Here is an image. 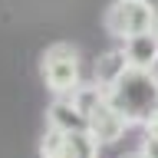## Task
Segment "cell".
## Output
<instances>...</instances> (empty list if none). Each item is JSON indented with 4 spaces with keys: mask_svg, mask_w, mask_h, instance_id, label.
I'll return each mask as SVG.
<instances>
[{
    "mask_svg": "<svg viewBox=\"0 0 158 158\" xmlns=\"http://www.w3.org/2000/svg\"><path fill=\"white\" fill-rule=\"evenodd\" d=\"M155 33H158V27H155Z\"/></svg>",
    "mask_w": 158,
    "mask_h": 158,
    "instance_id": "14",
    "label": "cell"
},
{
    "mask_svg": "<svg viewBox=\"0 0 158 158\" xmlns=\"http://www.w3.org/2000/svg\"><path fill=\"white\" fill-rule=\"evenodd\" d=\"M138 152H142V158H158V138L155 135H145Z\"/></svg>",
    "mask_w": 158,
    "mask_h": 158,
    "instance_id": "11",
    "label": "cell"
},
{
    "mask_svg": "<svg viewBox=\"0 0 158 158\" xmlns=\"http://www.w3.org/2000/svg\"><path fill=\"white\" fill-rule=\"evenodd\" d=\"M99 148L89 132H66V158H99Z\"/></svg>",
    "mask_w": 158,
    "mask_h": 158,
    "instance_id": "9",
    "label": "cell"
},
{
    "mask_svg": "<svg viewBox=\"0 0 158 158\" xmlns=\"http://www.w3.org/2000/svg\"><path fill=\"white\" fill-rule=\"evenodd\" d=\"M125 128H128L125 115H122L109 99H102V102L89 112V128H86V132L96 138L99 145H115L118 138L125 135Z\"/></svg>",
    "mask_w": 158,
    "mask_h": 158,
    "instance_id": "4",
    "label": "cell"
},
{
    "mask_svg": "<svg viewBox=\"0 0 158 158\" xmlns=\"http://www.w3.org/2000/svg\"><path fill=\"white\" fill-rule=\"evenodd\" d=\"M125 69H128L125 53H122V49H109V53H102V56L96 59V82L109 89L122 73H125Z\"/></svg>",
    "mask_w": 158,
    "mask_h": 158,
    "instance_id": "7",
    "label": "cell"
},
{
    "mask_svg": "<svg viewBox=\"0 0 158 158\" xmlns=\"http://www.w3.org/2000/svg\"><path fill=\"white\" fill-rule=\"evenodd\" d=\"M118 158H142V152H125V155H118Z\"/></svg>",
    "mask_w": 158,
    "mask_h": 158,
    "instance_id": "13",
    "label": "cell"
},
{
    "mask_svg": "<svg viewBox=\"0 0 158 158\" xmlns=\"http://www.w3.org/2000/svg\"><path fill=\"white\" fill-rule=\"evenodd\" d=\"M46 125L49 128H59V132H86L89 128V118L79 112L66 96H56L46 109Z\"/></svg>",
    "mask_w": 158,
    "mask_h": 158,
    "instance_id": "6",
    "label": "cell"
},
{
    "mask_svg": "<svg viewBox=\"0 0 158 158\" xmlns=\"http://www.w3.org/2000/svg\"><path fill=\"white\" fill-rule=\"evenodd\" d=\"M66 99H69V102H73V106H76L79 112L89 118V112H92V109H96L99 102L106 99V86H99L96 79H92V82H79V86L73 89Z\"/></svg>",
    "mask_w": 158,
    "mask_h": 158,
    "instance_id": "8",
    "label": "cell"
},
{
    "mask_svg": "<svg viewBox=\"0 0 158 158\" xmlns=\"http://www.w3.org/2000/svg\"><path fill=\"white\" fill-rule=\"evenodd\" d=\"M106 99L125 115L128 125H145L158 109V76L128 66L122 76L106 89Z\"/></svg>",
    "mask_w": 158,
    "mask_h": 158,
    "instance_id": "1",
    "label": "cell"
},
{
    "mask_svg": "<svg viewBox=\"0 0 158 158\" xmlns=\"http://www.w3.org/2000/svg\"><path fill=\"white\" fill-rule=\"evenodd\" d=\"M40 158H66V132L46 125V135L40 138Z\"/></svg>",
    "mask_w": 158,
    "mask_h": 158,
    "instance_id": "10",
    "label": "cell"
},
{
    "mask_svg": "<svg viewBox=\"0 0 158 158\" xmlns=\"http://www.w3.org/2000/svg\"><path fill=\"white\" fill-rule=\"evenodd\" d=\"M40 73H43V82L53 96H69L73 89L82 82L79 79V53L73 43H53V46L43 49V59H40Z\"/></svg>",
    "mask_w": 158,
    "mask_h": 158,
    "instance_id": "3",
    "label": "cell"
},
{
    "mask_svg": "<svg viewBox=\"0 0 158 158\" xmlns=\"http://www.w3.org/2000/svg\"><path fill=\"white\" fill-rule=\"evenodd\" d=\"M122 53H125L132 69L155 73V66H158V33H142V36L125 40L122 43Z\"/></svg>",
    "mask_w": 158,
    "mask_h": 158,
    "instance_id": "5",
    "label": "cell"
},
{
    "mask_svg": "<svg viewBox=\"0 0 158 158\" xmlns=\"http://www.w3.org/2000/svg\"><path fill=\"white\" fill-rule=\"evenodd\" d=\"M106 33L115 40H132L142 36V33H155L158 27V10L148 3V0H112L106 10Z\"/></svg>",
    "mask_w": 158,
    "mask_h": 158,
    "instance_id": "2",
    "label": "cell"
},
{
    "mask_svg": "<svg viewBox=\"0 0 158 158\" xmlns=\"http://www.w3.org/2000/svg\"><path fill=\"white\" fill-rule=\"evenodd\" d=\"M142 128H145V135H155V138H158V109L152 112V118H148Z\"/></svg>",
    "mask_w": 158,
    "mask_h": 158,
    "instance_id": "12",
    "label": "cell"
}]
</instances>
